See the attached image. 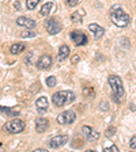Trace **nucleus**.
<instances>
[{
    "label": "nucleus",
    "mask_w": 136,
    "mask_h": 152,
    "mask_svg": "<svg viewBox=\"0 0 136 152\" xmlns=\"http://www.w3.org/2000/svg\"><path fill=\"white\" fill-rule=\"evenodd\" d=\"M129 147L132 149H136V136H133L132 139H131V141H129Z\"/></svg>",
    "instance_id": "a878e982"
},
{
    "label": "nucleus",
    "mask_w": 136,
    "mask_h": 152,
    "mask_svg": "<svg viewBox=\"0 0 136 152\" xmlns=\"http://www.w3.org/2000/svg\"><path fill=\"white\" fill-rule=\"evenodd\" d=\"M37 35V33L35 31H32V30H26V31H22L21 33V37L22 38H33Z\"/></svg>",
    "instance_id": "412c9836"
},
{
    "label": "nucleus",
    "mask_w": 136,
    "mask_h": 152,
    "mask_svg": "<svg viewBox=\"0 0 136 152\" xmlns=\"http://www.w3.org/2000/svg\"><path fill=\"white\" fill-rule=\"evenodd\" d=\"M78 61H79V56H74L72 63H78Z\"/></svg>",
    "instance_id": "7c9ffc66"
},
{
    "label": "nucleus",
    "mask_w": 136,
    "mask_h": 152,
    "mask_svg": "<svg viewBox=\"0 0 136 152\" xmlns=\"http://www.w3.org/2000/svg\"><path fill=\"white\" fill-rule=\"evenodd\" d=\"M25 49H26L25 44H22V42H16V44L11 45V48H10V52H11L12 54H19V53H22Z\"/></svg>",
    "instance_id": "dca6fc26"
},
{
    "label": "nucleus",
    "mask_w": 136,
    "mask_h": 152,
    "mask_svg": "<svg viewBox=\"0 0 136 152\" xmlns=\"http://www.w3.org/2000/svg\"><path fill=\"white\" fill-rule=\"evenodd\" d=\"M75 98L76 95L72 91H57L52 95V102L57 107H63L65 104H70L71 102H74Z\"/></svg>",
    "instance_id": "f03ea898"
},
{
    "label": "nucleus",
    "mask_w": 136,
    "mask_h": 152,
    "mask_svg": "<svg viewBox=\"0 0 136 152\" xmlns=\"http://www.w3.org/2000/svg\"><path fill=\"white\" fill-rule=\"evenodd\" d=\"M68 56H70V48L67 46V45H63V46H60V49H59V54H57V58H59V61L65 60Z\"/></svg>",
    "instance_id": "2eb2a0df"
},
{
    "label": "nucleus",
    "mask_w": 136,
    "mask_h": 152,
    "mask_svg": "<svg viewBox=\"0 0 136 152\" xmlns=\"http://www.w3.org/2000/svg\"><path fill=\"white\" fill-rule=\"evenodd\" d=\"M67 141H68L67 134H59V136H54L53 139L49 140V147L51 148H60L64 144H67Z\"/></svg>",
    "instance_id": "1a4fd4ad"
},
{
    "label": "nucleus",
    "mask_w": 136,
    "mask_h": 152,
    "mask_svg": "<svg viewBox=\"0 0 136 152\" xmlns=\"http://www.w3.org/2000/svg\"><path fill=\"white\" fill-rule=\"evenodd\" d=\"M76 115H75V111L72 110H65L63 111L61 114H59V117H57V122L60 124V125H70L75 121Z\"/></svg>",
    "instance_id": "423d86ee"
},
{
    "label": "nucleus",
    "mask_w": 136,
    "mask_h": 152,
    "mask_svg": "<svg viewBox=\"0 0 136 152\" xmlns=\"http://www.w3.org/2000/svg\"><path fill=\"white\" fill-rule=\"evenodd\" d=\"M16 23H18L19 26H23V27H35V20H33L32 18H26V16H19L18 19H16Z\"/></svg>",
    "instance_id": "4468645a"
},
{
    "label": "nucleus",
    "mask_w": 136,
    "mask_h": 152,
    "mask_svg": "<svg viewBox=\"0 0 136 152\" xmlns=\"http://www.w3.org/2000/svg\"><path fill=\"white\" fill-rule=\"evenodd\" d=\"M53 3H45L44 6H42V8H41V11H40V15L41 16H46V15H49V12L52 11V8H53Z\"/></svg>",
    "instance_id": "a211bd4d"
},
{
    "label": "nucleus",
    "mask_w": 136,
    "mask_h": 152,
    "mask_svg": "<svg viewBox=\"0 0 136 152\" xmlns=\"http://www.w3.org/2000/svg\"><path fill=\"white\" fill-rule=\"evenodd\" d=\"M116 134V128L114 126H109L108 129H106V132H105V136L106 137H112Z\"/></svg>",
    "instance_id": "5701e85b"
},
{
    "label": "nucleus",
    "mask_w": 136,
    "mask_h": 152,
    "mask_svg": "<svg viewBox=\"0 0 136 152\" xmlns=\"http://www.w3.org/2000/svg\"><path fill=\"white\" fill-rule=\"evenodd\" d=\"M89 30L91 31L93 37H94L95 39H99L101 37H104L105 30L99 25H97V23H91V25H89Z\"/></svg>",
    "instance_id": "9b49d317"
},
{
    "label": "nucleus",
    "mask_w": 136,
    "mask_h": 152,
    "mask_svg": "<svg viewBox=\"0 0 136 152\" xmlns=\"http://www.w3.org/2000/svg\"><path fill=\"white\" fill-rule=\"evenodd\" d=\"M99 109H101V110H108V103H106V102H102L101 104H99Z\"/></svg>",
    "instance_id": "cd10ccee"
},
{
    "label": "nucleus",
    "mask_w": 136,
    "mask_h": 152,
    "mask_svg": "<svg viewBox=\"0 0 136 152\" xmlns=\"http://www.w3.org/2000/svg\"><path fill=\"white\" fill-rule=\"evenodd\" d=\"M86 15V11L85 10H78V11H75V12H72V15H71V20L75 23L78 22H82L83 16Z\"/></svg>",
    "instance_id": "f3484780"
},
{
    "label": "nucleus",
    "mask_w": 136,
    "mask_h": 152,
    "mask_svg": "<svg viewBox=\"0 0 136 152\" xmlns=\"http://www.w3.org/2000/svg\"><path fill=\"white\" fill-rule=\"evenodd\" d=\"M57 84V79L54 77V76H49L46 79V86L48 87H54V86Z\"/></svg>",
    "instance_id": "4be33fe9"
},
{
    "label": "nucleus",
    "mask_w": 136,
    "mask_h": 152,
    "mask_svg": "<svg viewBox=\"0 0 136 152\" xmlns=\"http://www.w3.org/2000/svg\"><path fill=\"white\" fill-rule=\"evenodd\" d=\"M104 151H106V152H112V151H114V152H116V151H118V148H117L116 145H112V147H108V148H105Z\"/></svg>",
    "instance_id": "bb28decb"
},
{
    "label": "nucleus",
    "mask_w": 136,
    "mask_h": 152,
    "mask_svg": "<svg viewBox=\"0 0 136 152\" xmlns=\"http://www.w3.org/2000/svg\"><path fill=\"white\" fill-rule=\"evenodd\" d=\"M85 94H86V95H89V94L94 95V90H91V88H86V90H85Z\"/></svg>",
    "instance_id": "c85d7f7f"
},
{
    "label": "nucleus",
    "mask_w": 136,
    "mask_h": 152,
    "mask_svg": "<svg viewBox=\"0 0 136 152\" xmlns=\"http://www.w3.org/2000/svg\"><path fill=\"white\" fill-rule=\"evenodd\" d=\"M71 39H72V41L75 42V45H78V46H80V45H86L87 42H89L87 35H86L82 30H74V31L71 33Z\"/></svg>",
    "instance_id": "0eeeda50"
},
{
    "label": "nucleus",
    "mask_w": 136,
    "mask_h": 152,
    "mask_svg": "<svg viewBox=\"0 0 136 152\" xmlns=\"http://www.w3.org/2000/svg\"><path fill=\"white\" fill-rule=\"evenodd\" d=\"M52 65V57L49 54H42L40 60L35 63V66L38 69H49Z\"/></svg>",
    "instance_id": "9d476101"
},
{
    "label": "nucleus",
    "mask_w": 136,
    "mask_h": 152,
    "mask_svg": "<svg viewBox=\"0 0 136 152\" xmlns=\"http://www.w3.org/2000/svg\"><path fill=\"white\" fill-rule=\"evenodd\" d=\"M0 111L7 114L8 117H16L19 114V110H16V109H10V107H0Z\"/></svg>",
    "instance_id": "6ab92c4d"
},
{
    "label": "nucleus",
    "mask_w": 136,
    "mask_h": 152,
    "mask_svg": "<svg viewBox=\"0 0 136 152\" xmlns=\"http://www.w3.org/2000/svg\"><path fill=\"white\" fill-rule=\"evenodd\" d=\"M38 3H40V0H26V8L27 10H34Z\"/></svg>",
    "instance_id": "aec40b11"
},
{
    "label": "nucleus",
    "mask_w": 136,
    "mask_h": 152,
    "mask_svg": "<svg viewBox=\"0 0 136 152\" xmlns=\"http://www.w3.org/2000/svg\"><path fill=\"white\" fill-rule=\"evenodd\" d=\"M14 7L16 8V11H19V10H21V4H19V1H15V3H14Z\"/></svg>",
    "instance_id": "c756f323"
},
{
    "label": "nucleus",
    "mask_w": 136,
    "mask_h": 152,
    "mask_svg": "<svg viewBox=\"0 0 136 152\" xmlns=\"http://www.w3.org/2000/svg\"><path fill=\"white\" fill-rule=\"evenodd\" d=\"M23 129H25V122H23L22 120H19V118H14V120L8 121V122H6L3 125L4 132L12 133V134H15V133H21Z\"/></svg>",
    "instance_id": "20e7f679"
},
{
    "label": "nucleus",
    "mask_w": 136,
    "mask_h": 152,
    "mask_svg": "<svg viewBox=\"0 0 136 152\" xmlns=\"http://www.w3.org/2000/svg\"><path fill=\"white\" fill-rule=\"evenodd\" d=\"M61 27H63L61 22L57 18H49L46 22H45V28H46V31L51 35H54V34H57V33H60Z\"/></svg>",
    "instance_id": "39448f33"
},
{
    "label": "nucleus",
    "mask_w": 136,
    "mask_h": 152,
    "mask_svg": "<svg viewBox=\"0 0 136 152\" xmlns=\"http://www.w3.org/2000/svg\"><path fill=\"white\" fill-rule=\"evenodd\" d=\"M33 56H34V53H33V52H30V53H29V56H26V58H25V63L27 64H32V58H33Z\"/></svg>",
    "instance_id": "393cba45"
},
{
    "label": "nucleus",
    "mask_w": 136,
    "mask_h": 152,
    "mask_svg": "<svg viewBox=\"0 0 136 152\" xmlns=\"http://www.w3.org/2000/svg\"><path fill=\"white\" fill-rule=\"evenodd\" d=\"M65 3H67V6H70V7H75V6H78V3H79V0H65Z\"/></svg>",
    "instance_id": "b1692460"
},
{
    "label": "nucleus",
    "mask_w": 136,
    "mask_h": 152,
    "mask_svg": "<svg viewBox=\"0 0 136 152\" xmlns=\"http://www.w3.org/2000/svg\"><path fill=\"white\" fill-rule=\"evenodd\" d=\"M109 86H110L112 91H113V98L117 102H121V99H123V96H124L123 80H121L117 75H110L109 76Z\"/></svg>",
    "instance_id": "7ed1b4c3"
},
{
    "label": "nucleus",
    "mask_w": 136,
    "mask_h": 152,
    "mask_svg": "<svg viewBox=\"0 0 136 152\" xmlns=\"http://www.w3.org/2000/svg\"><path fill=\"white\" fill-rule=\"evenodd\" d=\"M82 132H83V136L86 137V140L87 141H97V140L99 139V133H98V130H95V129H93L91 126H83L82 128Z\"/></svg>",
    "instance_id": "6e6552de"
},
{
    "label": "nucleus",
    "mask_w": 136,
    "mask_h": 152,
    "mask_svg": "<svg viewBox=\"0 0 136 152\" xmlns=\"http://www.w3.org/2000/svg\"><path fill=\"white\" fill-rule=\"evenodd\" d=\"M110 19L117 27H127L129 25L131 16L121 7L116 6V7H112L110 10Z\"/></svg>",
    "instance_id": "f257e3e1"
},
{
    "label": "nucleus",
    "mask_w": 136,
    "mask_h": 152,
    "mask_svg": "<svg viewBox=\"0 0 136 152\" xmlns=\"http://www.w3.org/2000/svg\"><path fill=\"white\" fill-rule=\"evenodd\" d=\"M48 126H49V121L46 118H42V117L37 118V121H35V130L38 133H44L48 129Z\"/></svg>",
    "instance_id": "ddd939ff"
},
{
    "label": "nucleus",
    "mask_w": 136,
    "mask_h": 152,
    "mask_svg": "<svg viewBox=\"0 0 136 152\" xmlns=\"http://www.w3.org/2000/svg\"><path fill=\"white\" fill-rule=\"evenodd\" d=\"M35 106H37V110L40 113H45L49 107V102H48L46 96H40V98L35 101Z\"/></svg>",
    "instance_id": "f8f14e48"
}]
</instances>
